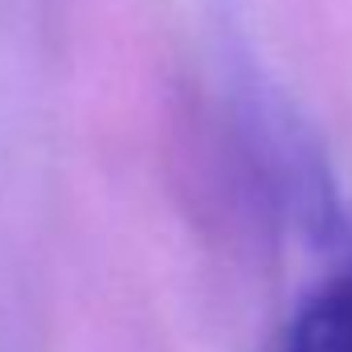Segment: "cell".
I'll return each mask as SVG.
<instances>
[{
	"label": "cell",
	"mask_w": 352,
	"mask_h": 352,
	"mask_svg": "<svg viewBox=\"0 0 352 352\" xmlns=\"http://www.w3.org/2000/svg\"><path fill=\"white\" fill-rule=\"evenodd\" d=\"M340 274H344V278H349V283H352V258H349V263H344V266H340Z\"/></svg>",
	"instance_id": "cell-2"
},
{
	"label": "cell",
	"mask_w": 352,
	"mask_h": 352,
	"mask_svg": "<svg viewBox=\"0 0 352 352\" xmlns=\"http://www.w3.org/2000/svg\"><path fill=\"white\" fill-rule=\"evenodd\" d=\"M266 352H352V283L336 270L287 320Z\"/></svg>",
	"instance_id": "cell-1"
}]
</instances>
